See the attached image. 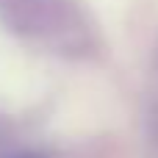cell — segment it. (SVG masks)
<instances>
[{"mask_svg": "<svg viewBox=\"0 0 158 158\" xmlns=\"http://www.w3.org/2000/svg\"><path fill=\"white\" fill-rule=\"evenodd\" d=\"M6 19L31 36H56L75 25L69 0H0Z\"/></svg>", "mask_w": 158, "mask_h": 158, "instance_id": "cell-1", "label": "cell"}, {"mask_svg": "<svg viewBox=\"0 0 158 158\" xmlns=\"http://www.w3.org/2000/svg\"><path fill=\"white\" fill-rule=\"evenodd\" d=\"M14 158H44V156H36V153H25V156H14Z\"/></svg>", "mask_w": 158, "mask_h": 158, "instance_id": "cell-2", "label": "cell"}, {"mask_svg": "<svg viewBox=\"0 0 158 158\" xmlns=\"http://www.w3.org/2000/svg\"><path fill=\"white\" fill-rule=\"evenodd\" d=\"M156 131H158V114H156Z\"/></svg>", "mask_w": 158, "mask_h": 158, "instance_id": "cell-3", "label": "cell"}]
</instances>
